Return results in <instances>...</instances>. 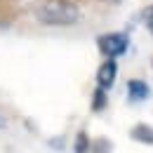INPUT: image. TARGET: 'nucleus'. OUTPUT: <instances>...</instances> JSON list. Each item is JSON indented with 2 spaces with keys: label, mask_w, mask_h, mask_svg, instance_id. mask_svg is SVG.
Masks as SVG:
<instances>
[{
  "label": "nucleus",
  "mask_w": 153,
  "mask_h": 153,
  "mask_svg": "<svg viewBox=\"0 0 153 153\" xmlns=\"http://www.w3.org/2000/svg\"><path fill=\"white\" fill-rule=\"evenodd\" d=\"M80 7L71 0H42L36 7V19L42 26L52 28H68L80 21Z\"/></svg>",
  "instance_id": "nucleus-1"
},
{
  "label": "nucleus",
  "mask_w": 153,
  "mask_h": 153,
  "mask_svg": "<svg viewBox=\"0 0 153 153\" xmlns=\"http://www.w3.org/2000/svg\"><path fill=\"white\" fill-rule=\"evenodd\" d=\"M97 50L104 59H120L130 50V36L123 31H108L97 38Z\"/></svg>",
  "instance_id": "nucleus-2"
},
{
  "label": "nucleus",
  "mask_w": 153,
  "mask_h": 153,
  "mask_svg": "<svg viewBox=\"0 0 153 153\" xmlns=\"http://www.w3.org/2000/svg\"><path fill=\"white\" fill-rule=\"evenodd\" d=\"M118 80V59H104L97 68V87L111 90Z\"/></svg>",
  "instance_id": "nucleus-3"
},
{
  "label": "nucleus",
  "mask_w": 153,
  "mask_h": 153,
  "mask_svg": "<svg viewBox=\"0 0 153 153\" xmlns=\"http://www.w3.org/2000/svg\"><path fill=\"white\" fill-rule=\"evenodd\" d=\"M146 99H151L149 82L141 80V78L127 80V101H130V104H141V101H146Z\"/></svg>",
  "instance_id": "nucleus-4"
},
{
  "label": "nucleus",
  "mask_w": 153,
  "mask_h": 153,
  "mask_svg": "<svg viewBox=\"0 0 153 153\" xmlns=\"http://www.w3.org/2000/svg\"><path fill=\"white\" fill-rule=\"evenodd\" d=\"M130 137H132L134 141L144 144V146H153V127H151V125H146V123L134 125L132 130H130Z\"/></svg>",
  "instance_id": "nucleus-5"
},
{
  "label": "nucleus",
  "mask_w": 153,
  "mask_h": 153,
  "mask_svg": "<svg viewBox=\"0 0 153 153\" xmlns=\"http://www.w3.org/2000/svg\"><path fill=\"white\" fill-rule=\"evenodd\" d=\"M106 106H108V90L97 87L94 94H92V111H94V113H101Z\"/></svg>",
  "instance_id": "nucleus-6"
},
{
  "label": "nucleus",
  "mask_w": 153,
  "mask_h": 153,
  "mask_svg": "<svg viewBox=\"0 0 153 153\" xmlns=\"http://www.w3.org/2000/svg\"><path fill=\"white\" fill-rule=\"evenodd\" d=\"M73 151H76V153H90V151H92V141H90L87 132H78V134H76Z\"/></svg>",
  "instance_id": "nucleus-7"
},
{
  "label": "nucleus",
  "mask_w": 153,
  "mask_h": 153,
  "mask_svg": "<svg viewBox=\"0 0 153 153\" xmlns=\"http://www.w3.org/2000/svg\"><path fill=\"white\" fill-rule=\"evenodd\" d=\"M141 21H144V26H146V31L153 36V5H149L144 12H141Z\"/></svg>",
  "instance_id": "nucleus-8"
},
{
  "label": "nucleus",
  "mask_w": 153,
  "mask_h": 153,
  "mask_svg": "<svg viewBox=\"0 0 153 153\" xmlns=\"http://www.w3.org/2000/svg\"><path fill=\"white\" fill-rule=\"evenodd\" d=\"M0 130H5V120L2 118H0Z\"/></svg>",
  "instance_id": "nucleus-9"
},
{
  "label": "nucleus",
  "mask_w": 153,
  "mask_h": 153,
  "mask_svg": "<svg viewBox=\"0 0 153 153\" xmlns=\"http://www.w3.org/2000/svg\"><path fill=\"white\" fill-rule=\"evenodd\" d=\"M90 153H99V151H94V149H92V151H90Z\"/></svg>",
  "instance_id": "nucleus-10"
}]
</instances>
